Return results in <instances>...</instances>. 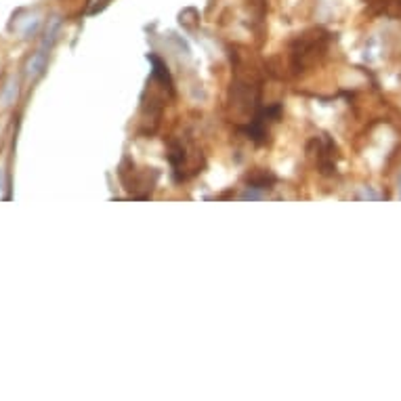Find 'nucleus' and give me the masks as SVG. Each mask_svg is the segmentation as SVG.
Segmentation results:
<instances>
[{"label":"nucleus","mask_w":401,"mask_h":401,"mask_svg":"<svg viewBox=\"0 0 401 401\" xmlns=\"http://www.w3.org/2000/svg\"><path fill=\"white\" fill-rule=\"evenodd\" d=\"M330 34L323 30H309L288 46V70L292 76H303L326 57Z\"/></svg>","instance_id":"f257e3e1"},{"label":"nucleus","mask_w":401,"mask_h":401,"mask_svg":"<svg viewBox=\"0 0 401 401\" xmlns=\"http://www.w3.org/2000/svg\"><path fill=\"white\" fill-rule=\"evenodd\" d=\"M168 162L172 166L175 177L179 181H185V179H189V177L200 172L204 158H202L200 150L192 141L172 137L168 141Z\"/></svg>","instance_id":"f03ea898"},{"label":"nucleus","mask_w":401,"mask_h":401,"mask_svg":"<svg viewBox=\"0 0 401 401\" xmlns=\"http://www.w3.org/2000/svg\"><path fill=\"white\" fill-rule=\"evenodd\" d=\"M118 177H120L122 185L126 187V192L132 198L145 200L150 198L156 181H158V172H154V168H137L135 162L124 160L118 168Z\"/></svg>","instance_id":"7ed1b4c3"},{"label":"nucleus","mask_w":401,"mask_h":401,"mask_svg":"<svg viewBox=\"0 0 401 401\" xmlns=\"http://www.w3.org/2000/svg\"><path fill=\"white\" fill-rule=\"evenodd\" d=\"M307 156L313 162V166L318 168V172L323 177H334L338 170V150L334 145V141L326 135L313 137L307 143Z\"/></svg>","instance_id":"20e7f679"},{"label":"nucleus","mask_w":401,"mask_h":401,"mask_svg":"<svg viewBox=\"0 0 401 401\" xmlns=\"http://www.w3.org/2000/svg\"><path fill=\"white\" fill-rule=\"evenodd\" d=\"M57 30H59V21H53L51 30L46 32V36H44V41H42V46L38 48V53L32 57V61H30V66H28V74H30L32 78L41 76L42 72H44L46 61H48V51H51V46L57 41Z\"/></svg>","instance_id":"39448f33"},{"label":"nucleus","mask_w":401,"mask_h":401,"mask_svg":"<svg viewBox=\"0 0 401 401\" xmlns=\"http://www.w3.org/2000/svg\"><path fill=\"white\" fill-rule=\"evenodd\" d=\"M147 59L152 63V78L158 82L160 86H164L170 95H175V84H172V78H170V72H168L166 63L156 55H150Z\"/></svg>","instance_id":"423d86ee"},{"label":"nucleus","mask_w":401,"mask_h":401,"mask_svg":"<svg viewBox=\"0 0 401 401\" xmlns=\"http://www.w3.org/2000/svg\"><path fill=\"white\" fill-rule=\"evenodd\" d=\"M400 198H401V179H400Z\"/></svg>","instance_id":"0eeeda50"}]
</instances>
